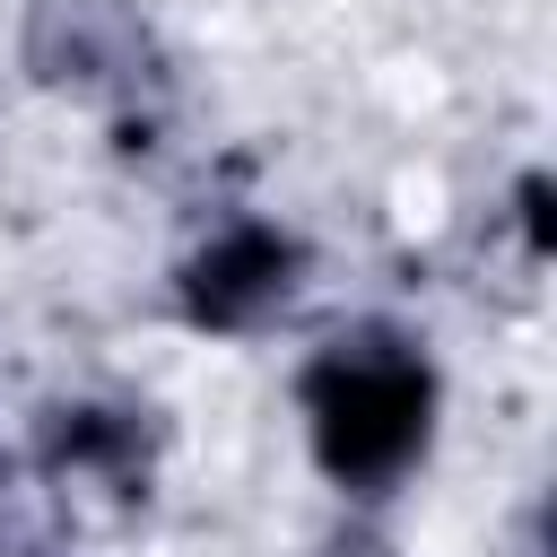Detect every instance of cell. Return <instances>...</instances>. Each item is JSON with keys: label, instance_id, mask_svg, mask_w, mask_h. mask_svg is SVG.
Instances as JSON below:
<instances>
[{"label": "cell", "instance_id": "3957f363", "mask_svg": "<svg viewBox=\"0 0 557 557\" xmlns=\"http://www.w3.org/2000/svg\"><path fill=\"white\" fill-rule=\"evenodd\" d=\"M296 270H305V252H296L278 226L244 218V226L209 235V244L183 261V313H191V322H209V331H252L261 313H278V305H287Z\"/></svg>", "mask_w": 557, "mask_h": 557}, {"label": "cell", "instance_id": "6da1fadb", "mask_svg": "<svg viewBox=\"0 0 557 557\" xmlns=\"http://www.w3.org/2000/svg\"><path fill=\"white\" fill-rule=\"evenodd\" d=\"M305 418H313V453L339 487H392L426 453L435 374L409 339L357 331L305 366Z\"/></svg>", "mask_w": 557, "mask_h": 557}, {"label": "cell", "instance_id": "7a4b0ae2", "mask_svg": "<svg viewBox=\"0 0 557 557\" xmlns=\"http://www.w3.org/2000/svg\"><path fill=\"white\" fill-rule=\"evenodd\" d=\"M26 61L44 87H78V96H139L157 78V44L131 0H35Z\"/></svg>", "mask_w": 557, "mask_h": 557}, {"label": "cell", "instance_id": "5b68a950", "mask_svg": "<svg viewBox=\"0 0 557 557\" xmlns=\"http://www.w3.org/2000/svg\"><path fill=\"white\" fill-rule=\"evenodd\" d=\"M322 557H392V548H383V540H331Z\"/></svg>", "mask_w": 557, "mask_h": 557}, {"label": "cell", "instance_id": "277c9868", "mask_svg": "<svg viewBox=\"0 0 557 557\" xmlns=\"http://www.w3.org/2000/svg\"><path fill=\"white\" fill-rule=\"evenodd\" d=\"M44 470L61 479V496H70V487H113V496H131V487L148 479V435H139V418H122V409H61L52 435H44Z\"/></svg>", "mask_w": 557, "mask_h": 557}]
</instances>
